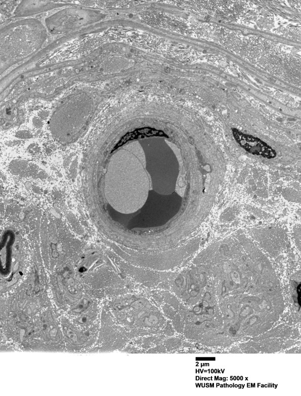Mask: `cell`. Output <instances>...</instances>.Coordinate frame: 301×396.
<instances>
[{"label": "cell", "mask_w": 301, "mask_h": 396, "mask_svg": "<svg viewBox=\"0 0 301 396\" xmlns=\"http://www.w3.org/2000/svg\"><path fill=\"white\" fill-rule=\"evenodd\" d=\"M117 312L121 320L132 325L142 326H153L157 325L158 315L153 313L150 308L137 304L119 307Z\"/></svg>", "instance_id": "6da1fadb"}, {"label": "cell", "mask_w": 301, "mask_h": 396, "mask_svg": "<svg viewBox=\"0 0 301 396\" xmlns=\"http://www.w3.org/2000/svg\"><path fill=\"white\" fill-rule=\"evenodd\" d=\"M232 130L236 141L248 153L268 159L276 157L275 151L260 138L243 133L235 128Z\"/></svg>", "instance_id": "7a4b0ae2"}]
</instances>
